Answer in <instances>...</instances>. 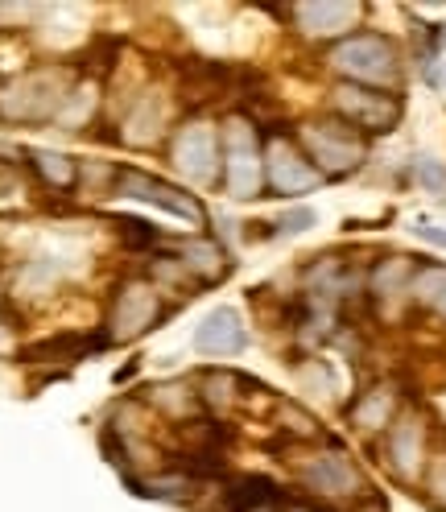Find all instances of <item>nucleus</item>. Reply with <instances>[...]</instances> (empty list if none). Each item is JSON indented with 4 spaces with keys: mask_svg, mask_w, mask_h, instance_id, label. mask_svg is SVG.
Here are the masks:
<instances>
[{
    "mask_svg": "<svg viewBox=\"0 0 446 512\" xmlns=\"http://www.w3.org/2000/svg\"><path fill=\"white\" fill-rule=\"evenodd\" d=\"M327 67L335 75H343V83L393 91L401 83V50L393 46V38L364 29V34H352V38L331 46Z\"/></svg>",
    "mask_w": 446,
    "mask_h": 512,
    "instance_id": "1",
    "label": "nucleus"
},
{
    "mask_svg": "<svg viewBox=\"0 0 446 512\" xmlns=\"http://www.w3.org/2000/svg\"><path fill=\"white\" fill-rule=\"evenodd\" d=\"M219 182L232 199H257L265 186V145L248 116H228L219 128Z\"/></svg>",
    "mask_w": 446,
    "mask_h": 512,
    "instance_id": "2",
    "label": "nucleus"
},
{
    "mask_svg": "<svg viewBox=\"0 0 446 512\" xmlns=\"http://www.w3.org/2000/svg\"><path fill=\"white\" fill-rule=\"evenodd\" d=\"M298 145L310 157V166L323 178H347L368 162V137H360L343 120H306L298 128Z\"/></svg>",
    "mask_w": 446,
    "mask_h": 512,
    "instance_id": "3",
    "label": "nucleus"
},
{
    "mask_svg": "<svg viewBox=\"0 0 446 512\" xmlns=\"http://www.w3.org/2000/svg\"><path fill=\"white\" fill-rule=\"evenodd\" d=\"M331 112L335 120L352 124L360 137H385L401 124L405 100L397 91H380V87H360V83H335L331 87Z\"/></svg>",
    "mask_w": 446,
    "mask_h": 512,
    "instance_id": "4",
    "label": "nucleus"
},
{
    "mask_svg": "<svg viewBox=\"0 0 446 512\" xmlns=\"http://www.w3.org/2000/svg\"><path fill=\"white\" fill-rule=\"evenodd\" d=\"M298 479L302 488L323 496V500H364L368 496V479L364 471L347 459V451L327 446V451H314L298 463Z\"/></svg>",
    "mask_w": 446,
    "mask_h": 512,
    "instance_id": "5",
    "label": "nucleus"
},
{
    "mask_svg": "<svg viewBox=\"0 0 446 512\" xmlns=\"http://www.w3.org/2000/svg\"><path fill=\"white\" fill-rule=\"evenodd\" d=\"M327 178L310 166V157L302 153V145L285 133H273L265 141V186L281 199H298V195H310L318 190Z\"/></svg>",
    "mask_w": 446,
    "mask_h": 512,
    "instance_id": "6",
    "label": "nucleus"
},
{
    "mask_svg": "<svg viewBox=\"0 0 446 512\" xmlns=\"http://www.w3.org/2000/svg\"><path fill=\"white\" fill-rule=\"evenodd\" d=\"M157 318H162V290H153L145 277H129L116 290V302H112V314H108V339H141L145 331L157 327Z\"/></svg>",
    "mask_w": 446,
    "mask_h": 512,
    "instance_id": "7",
    "label": "nucleus"
},
{
    "mask_svg": "<svg viewBox=\"0 0 446 512\" xmlns=\"http://www.w3.org/2000/svg\"><path fill=\"white\" fill-rule=\"evenodd\" d=\"M170 162L186 182H219V128L211 120H186L174 133Z\"/></svg>",
    "mask_w": 446,
    "mask_h": 512,
    "instance_id": "8",
    "label": "nucleus"
},
{
    "mask_svg": "<svg viewBox=\"0 0 446 512\" xmlns=\"http://www.w3.org/2000/svg\"><path fill=\"white\" fill-rule=\"evenodd\" d=\"M360 17H364V5H356V0H302V5H290V21L310 42L352 38Z\"/></svg>",
    "mask_w": 446,
    "mask_h": 512,
    "instance_id": "9",
    "label": "nucleus"
},
{
    "mask_svg": "<svg viewBox=\"0 0 446 512\" xmlns=\"http://www.w3.org/2000/svg\"><path fill=\"white\" fill-rule=\"evenodd\" d=\"M116 195L124 199H141V203H153V207H162L166 215L174 219H186V223H203L207 211L195 195H186V190L162 182V178H153L145 170H116Z\"/></svg>",
    "mask_w": 446,
    "mask_h": 512,
    "instance_id": "10",
    "label": "nucleus"
},
{
    "mask_svg": "<svg viewBox=\"0 0 446 512\" xmlns=\"http://www.w3.org/2000/svg\"><path fill=\"white\" fill-rule=\"evenodd\" d=\"M62 104V83L54 71H34L0 91V116L5 120H46Z\"/></svg>",
    "mask_w": 446,
    "mask_h": 512,
    "instance_id": "11",
    "label": "nucleus"
},
{
    "mask_svg": "<svg viewBox=\"0 0 446 512\" xmlns=\"http://www.w3.org/2000/svg\"><path fill=\"white\" fill-rule=\"evenodd\" d=\"M385 463L397 479H405V484H413V479L422 475V467H426V422L413 409L393 418V426L385 434Z\"/></svg>",
    "mask_w": 446,
    "mask_h": 512,
    "instance_id": "12",
    "label": "nucleus"
},
{
    "mask_svg": "<svg viewBox=\"0 0 446 512\" xmlns=\"http://www.w3.org/2000/svg\"><path fill=\"white\" fill-rule=\"evenodd\" d=\"M244 347H248V327L240 310L232 306L211 310L195 331V351H203V356H240Z\"/></svg>",
    "mask_w": 446,
    "mask_h": 512,
    "instance_id": "13",
    "label": "nucleus"
},
{
    "mask_svg": "<svg viewBox=\"0 0 446 512\" xmlns=\"http://www.w3.org/2000/svg\"><path fill=\"white\" fill-rule=\"evenodd\" d=\"M178 265L195 277V281H203V285H215L219 277H228V252H223L215 240H190V244H182V256H178Z\"/></svg>",
    "mask_w": 446,
    "mask_h": 512,
    "instance_id": "14",
    "label": "nucleus"
},
{
    "mask_svg": "<svg viewBox=\"0 0 446 512\" xmlns=\"http://www.w3.org/2000/svg\"><path fill=\"white\" fill-rule=\"evenodd\" d=\"M352 426H360V430H389L393 426V418H397V397H393V389L389 384H376V389H368L356 405H352Z\"/></svg>",
    "mask_w": 446,
    "mask_h": 512,
    "instance_id": "15",
    "label": "nucleus"
},
{
    "mask_svg": "<svg viewBox=\"0 0 446 512\" xmlns=\"http://www.w3.org/2000/svg\"><path fill=\"white\" fill-rule=\"evenodd\" d=\"M413 273H418V265H413V256H385L372 273H368V294L372 298H397V294H409V281Z\"/></svg>",
    "mask_w": 446,
    "mask_h": 512,
    "instance_id": "16",
    "label": "nucleus"
},
{
    "mask_svg": "<svg viewBox=\"0 0 446 512\" xmlns=\"http://www.w3.org/2000/svg\"><path fill=\"white\" fill-rule=\"evenodd\" d=\"M277 500H281V488L265 475H244L223 492V504H228L232 512H252V508H265V504H277Z\"/></svg>",
    "mask_w": 446,
    "mask_h": 512,
    "instance_id": "17",
    "label": "nucleus"
},
{
    "mask_svg": "<svg viewBox=\"0 0 446 512\" xmlns=\"http://www.w3.org/2000/svg\"><path fill=\"white\" fill-rule=\"evenodd\" d=\"M409 298L422 310H434L438 318H446V265H418L409 281Z\"/></svg>",
    "mask_w": 446,
    "mask_h": 512,
    "instance_id": "18",
    "label": "nucleus"
},
{
    "mask_svg": "<svg viewBox=\"0 0 446 512\" xmlns=\"http://www.w3.org/2000/svg\"><path fill=\"white\" fill-rule=\"evenodd\" d=\"M29 166H34V174L54 186V190H75L79 182V166L71 162L67 153H50V149H29Z\"/></svg>",
    "mask_w": 446,
    "mask_h": 512,
    "instance_id": "19",
    "label": "nucleus"
},
{
    "mask_svg": "<svg viewBox=\"0 0 446 512\" xmlns=\"http://www.w3.org/2000/svg\"><path fill=\"white\" fill-rule=\"evenodd\" d=\"M108 343V335L104 339H79V335H58V339H42V343H34V347H25V360L29 364H42V360H79L87 347H104Z\"/></svg>",
    "mask_w": 446,
    "mask_h": 512,
    "instance_id": "20",
    "label": "nucleus"
},
{
    "mask_svg": "<svg viewBox=\"0 0 446 512\" xmlns=\"http://www.w3.org/2000/svg\"><path fill=\"white\" fill-rule=\"evenodd\" d=\"M413 178L422 182V190L446 199V162H438V157H418V162H413Z\"/></svg>",
    "mask_w": 446,
    "mask_h": 512,
    "instance_id": "21",
    "label": "nucleus"
},
{
    "mask_svg": "<svg viewBox=\"0 0 446 512\" xmlns=\"http://www.w3.org/2000/svg\"><path fill=\"white\" fill-rule=\"evenodd\" d=\"M422 67H426V79L430 83H446V25H438L434 34H430V50L422 58Z\"/></svg>",
    "mask_w": 446,
    "mask_h": 512,
    "instance_id": "22",
    "label": "nucleus"
},
{
    "mask_svg": "<svg viewBox=\"0 0 446 512\" xmlns=\"http://www.w3.org/2000/svg\"><path fill=\"white\" fill-rule=\"evenodd\" d=\"M236 384H240V376H228V372H207L203 376V397H207V405H215V409H223V405H232L236 401Z\"/></svg>",
    "mask_w": 446,
    "mask_h": 512,
    "instance_id": "23",
    "label": "nucleus"
},
{
    "mask_svg": "<svg viewBox=\"0 0 446 512\" xmlns=\"http://www.w3.org/2000/svg\"><path fill=\"white\" fill-rule=\"evenodd\" d=\"M116 228H120V240L129 244V248H149V244H157V228H149L145 219L120 215V219H116Z\"/></svg>",
    "mask_w": 446,
    "mask_h": 512,
    "instance_id": "24",
    "label": "nucleus"
},
{
    "mask_svg": "<svg viewBox=\"0 0 446 512\" xmlns=\"http://www.w3.org/2000/svg\"><path fill=\"white\" fill-rule=\"evenodd\" d=\"M318 223V215H314V207H294V211H285L281 219H277V236H302V232H310Z\"/></svg>",
    "mask_w": 446,
    "mask_h": 512,
    "instance_id": "25",
    "label": "nucleus"
},
{
    "mask_svg": "<svg viewBox=\"0 0 446 512\" xmlns=\"http://www.w3.org/2000/svg\"><path fill=\"white\" fill-rule=\"evenodd\" d=\"M426 488H430V496L446 508V455L430 463V471H426Z\"/></svg>",
    "mask_w": 446,
    "mask_h": 512,
    "instance_id": "26",
    "label": "nucleus"
},
{
    "mask_svg": "<svg viewBox=\"0 0 446 512\" xmlns=\"http://www.w3.org/2000/svg\"><path fill=\"white\" fill-rule=\"evenodd\" d=\"M413 236L426 240V244H434V248H446V228H434V223H422V219H418V228H413Z\"/></svg>",
    "mask_w": 446,
    "mask_h": 512,
    "instance_id": "27",
    "label": "nucleus"
},
{
    "mask_svg": "<svg viewBox=\"0 0 446 512\" xmlns=\"http://www.w3.org/2000/svg\"><path fill=\"white\" fill-rule=\"evenodd\" d=\"M356 512H389V508H385V500H380V496H364Z\"/></svg>",
    "mask_w": 446,
    "mask_h": 512,
    "instance_id": "28",
    "label": "nucleus"
},
{
    "mask_svg": "<svg viewBox=\"0 0 446 512\" xmlns=\"http://www.w3.org/2000/svg\"><path fill=\"white\" fill-rule=\"evenodd\" d=\"M285 512H318V508H310V504H302V500H294L290 508H285Z\"/></svg>",
    "mask_w": 446,
    "mask_h": 512,
    "instance_id": "29",
    "label": "nucleus"
},
{
    "mask_svg": "<svg viewBox=\"0 0 446 512\" xmlns=\"http://www.w3.org/2000/svg\"><path fill=\"white\" fill-rule=\"evenodd\" d=\"M252 512H277V504H265V508H252Z\"/></svg>",
    "mask_w": 446,
    "mask_h": 512,
    "instance_id": "30",
    "label": "nucleus"
}]
</instances>
